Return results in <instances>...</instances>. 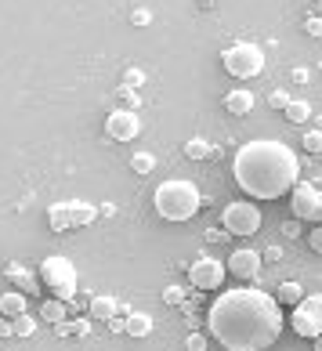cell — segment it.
Returning <instances> with one entry per match:
<instances>
[{
  "mask_svg": "<svg viewBox=\"0 0 322 351\" xmlns=\"http://www.w3.org/2000/svg\"><path fill=\"white\" fill-rule=\"evenodd\" d=\"M141 84H145L141 69H127V73H123V87H141Z\"/></svg>",
  "mask_w": 322,
  "mask_h": 351,
  "instance_id": "cell-27",
  "label": "cell"
},
{
  "mask_svg": "<svg viewBox=\"0 0 322 351\" xmlns=\"http://www.w3.org/2000/svg\"><path fill=\"white\" fill-rule=\"evenodd\" d=\"M123 333H131V337H149V333H152V319L141 315V311H131V315L123 319Z\"/></svg>",
  "mask_w": 322,
  "mask_h": 351,
  "instance_id": "cell-17",
  "label": "cell"
},
{
  "mask_svg": "<svg viewBox=\"0 0 322 351\" xmlns=\"http://www.w3.org/2000/svg\"><path fill=\"white\" fill-rule=\"evenodd\" d=\"M149 19H152V15H149V11H145V8H138V11H134V25H145Z\"/></svg>",
  "mask_w": 322,
  "mask_h": 351,
  "instance_id": "cell-32",
  "label": "cell"
},
{
  "mask_svg": "<svg viewBox=\"0 0 322 351\" xmlns=\"http://www.w3.org/2000/svg\"><path fill=\"white\" fill-rule=\"evenodd\" d=\"M98 217V206L95 203H84V199H62L55 206H47V225L51 232H69V228H84Z\"/></svg>",
  "mask_w": 322,
  "mask_h": 351,
  "instance_id": "cell-5",
  "label": "cell"
},
{
  "mask_svg": "<svg viewBox=\"0 0 322 351\" xmlns=\"http://www.w3.org/2000/svg\"><path fill=\"white\" fill-rule=\"evenodd\" d=\"M261 261L264 257L257 254V250H250V246H243V250H232V257H228V271L236 279H257V271H261Z\"/></svg>",
  "mask_w": 322,
  "mask_h": 351,
  "instance_id": "cell-12",
  "label": "cell"
},
{
  "mask_svg": "<svg viewBox=\"0 0 322 351\" xmlns=\"http://www.w3.org/2000/svg\"><path fill=\"white\" fill-rule=\"evenodd\" d=\"M290 326L297 337H308V341H315V337H322V293H304V301L293 308V319Z\"/></svg>",
  "mask_w": 322,
  "mask_h": 351,
  "instance_id": "cell-8",
  "label": "cell"
},
{
  "mask_svg": "<svg viewBox=\"0 0 322 351\" xmlns=\"http://www.w3.org/2000/svg\"><path fill=\"white\" fill-rule=\"evenodd\" d=\"M120 315V301L109 293H101V297H91V319H101V322H109Z\"/></svg>",
  "mask_w": 322,
  "mask_h": 351,
  "instance_id": "cell-15",
  "label": "cell"
},
{
  "mask_svg": "<svg viewBox=\"0 0 322 351\" xmlns=\"http://www.w3.org/2000/svg\"><path fill=\"white\" fill-rule=\"evenodd\" d=\"M76 282H80V276H76V265L69 261V257H58L51 254L44 257L40 265V286H47L51 293H55V301H73L76 297Z\"/></svg>",
  "mask_w": 322,
  "mask_h": 351,
  "instance_id": "cell-4",
  "label": "cell"
},
{
  "mask_svg": "<svg viewBox=\"0 0 322 351\" xmlns=\"http://www.w3.org/2000/svg\"><path fill=\"white\" fill-rule=\"evenodd\" d=\"M275 301H279V304H293V308H297V304L304 301V286H301V282H282L279 290H275Z\"/></svg>",
  "mask_w": 322,
  "mask_h": 351,
  "instance_id": "cell-18",
  "label": "cell"
},
{
  "mask_svg": "<svg viewBox=\"0 0 322 351\" xmlns=\"http://www.w3.org/2000/svg\"><path fill=\"white\" fill-rule=\"evenodd\" d=\"M0 315H8V319H18V315H25V293H18V290L0 293Z\"/></svg>",
  "mask_w": 322,
  "mask_h": 351,
  "instance_id": "cell-16",
  "label": "cell"
},
{
  "mask_svg": "<svg viewBox=\"0 0 322 351\" xmlns=\"http://www.w3.org/2000/svg\"><path fill=\"white\" fill-rule=\"evenodd\" d=\"M15 333V322H0V337H11Z\"/></svg>",
  "mask_w": 322,
  "mask_h": 351,
  "instance_id": "cell-34",
  "label": "cell"
},
{
  "mask_svg": "<svg viewBox=\"0 0 322 351\" xmlns=\"http://www.w3.org/2000/svg\"><path fill=\"white\" fill-rule=\"evenodd\" d=\"M66 326H69V333H76V337H87V333H91V322H87V319H76V322H66Z\"/></svg>",
  "mask_w": 322,
  "mask_h": 351,
  "instance_id": "cell-29",
  "label": "cell"
},
{
  "mask_svg": "<svg viewBox=\"0 0 322 351\" xmlns=\"http://www.w3.org/2000/svg\"><path fill=\"white\" fill-rule=\"evenodd\" d=\"M106 134L112 141H134L141 134V120L134 109H112L106 116Z\"/></svg>",
  "mask_w": 322,
  "mask_h": 351,
  "instance_id": "cell-11",
  "label": "cell"
},
{
  "mask_svg": "<svg viewBox=\"0 0 322 351\" xmlns=\"http://www.w3.org/2000/svg\"><path fill=\"white\" fill-rule=\"evenodd\" d=\"M185 344H188V351H203V348H207V337H203V333H192Z\"/></svg>",
  "mask_w": 322,
  "mask_h": 351,
  "instance_id": "cell-30",
  "label": "cell"
},
{
  "mask_svg": "<svg viewBox=\"0 0 322 351\" xmlns=\"http://www.w3.org/2000/svg\"><path fill=\"white\" fill-rule=\"evenodd\" d=\"M152 206H156V214L163 221H192L203 206V196H199V189L192 185V181L171 178L152 192Z\"/></svg>",
  "mask_w": 322,
  "mask_h": 351,
  "instance_id": "cell-3",
  "label": "cell"
},
{
  "mask_svg": "<svg viewBox=\"0 0 322 351\" xmlns=\"http://www.w3.org/2000/svg\"><path fill=\"white\" fill-rule=\"evenodd\" d=\"M301 149H308L312 156H319V152H322V131H308L304 141H301Z\"/></svg>",
  "mask_w": 322,
  "mask_h": 351,
  "instance_id": "cell-23",
  "label": "cell"
},
{
  "mask_svg": "<svg viewBox=\"0 0 322 351\" xmlns=\"http://www.w3.org/2000/svg\"><path fill=\"white\" fill-rule=\"evenodd\" d=\"M131 171L134 174H152V171H156V156H152V152H134L131 156Z\"/></svg>",
  "mask_w": 322,
  "mask_h": 351,
  "instance_id": "cell-20",
  "label": "cell"
},
{
  "mask_svg": "<svg viewBox=\"0 0 322 351\" xmlns=\"http://www.w3.org/2000/svg\"><path fill=\"white\" fill-rule=\"evenodd\" d=\"M185 156H188V160H207V156H214V145H207L203 138H192L185 145Z\"/></svg>",
  "mask_w": 322,
  "mask_h": 351,
  "instance_id": "cell-22",
  "label": "cell"
},
{
  "mask_svg": "<svg viewBox=\"0 0 322 351\" xmlns=\"http://www.w3.org/2000/svg\"><path fill=\"white\" fill-rule=\"evenodd\" d=\"M221 66L236 76V80H253V76L264 73V51L257 44H232V47H225Z\"/></svg>",
  "mask_w": 322,
  "mask_h": 351,
  "instance_id": "cell-6",
  "label": "cell"
},
{
  "mask_svg": "<svg viewBox=\"0 0 322 351\" xmlns=\"http://www.w3.org/2000/svg\"><path fill=\"white\" fill-rule=\"evenodd\" d=\"M98 214H106V217H112V214H116V206H112V203H101V206H98Z\"/></svg>",
  "mask_w": 322,
  "mask_h": 351,
  "instance_id": "cell-35",
  "label": "cell"
},
{
  "mask_svg": "<svg viewBox=\"0 0 322 351\" xmlns=\"http://www.w3.org/2000/svg\"><path fill=\"white\" fill-rule=\"evenodd\" d=\"M225 276H228V265L217 261V257H196V261L188 265V282L196 286V290H221Z\"/></svg>",
  "mask_w": 322,
  "mask_h": 351,
  "instance_id": "cell-9",
  "label": "cell"
},
{
  "mask_svg": "<svg viewBox=\"0 0 322 351\" xmlns=\"http://www.w3.org/2000/svg\"><path fill=\"white\" fill-rule=\"evenodd\" d=\"M308 246H312L315 254H322V225H315L312 232H308Z\"/></svg>",
  "mask_w": 322,
  "mask_h": 351,
  "instance_id": "cell-28",
  "label": "cell"
},
{
  "mask_svg": "<svg viewBox=\"0 0 322 351\" xmlns=\"http://www.w3.org/2000/svg\"><path fill=\"white\" fill-rule=\"evenodd\" d=\"M225 109H228L232 116H247V112L253 109V95H250V90H243V87L228 90V95H225Z\"/></svg>",
  "mask_w": 322,
  "mask_h": 351,
  "instance_id": "cell-14",
  "label": "cell"
},
{
  "mask_svg": "<svg viewBox=\"0 0 322 351\" xmlns=\"http://www.w3.org/2000/svg\"><path fill=\"white\" fill-rule=\"evenodd\" d=\"M264 257H268V261H279V257H282V250H279V246H268V250H264Z\"/></svg>",
  "mask_w": 322,
  "mask_h": 351,
  "instance_id": "cell-33",
  "label": "cell"
},
{
  "mask_svg": "<svg viewBox=\"0 0 322 351\" xmlns=\"http://www.w3.org/2000/svg\"><path fill=\"white\" fill-rule=\"evenodd\" d=\"M163 301H166V304H182V301H185V286H166V290H163Z\"/></svg>",
  "mask_w": 322,
  "mask_h": 351,
  "instance_id": "cell-26",
  "label": "cell"
},
{
  "mask_svg": "<svg viewBox=\"0 0 322 351\" xmlns=\"http://www.w3.org/2000/svg\"><path fill=\"white\" fill-rule=\"evenodd\" d=\"M315 351H322V337H315Z\"/></svg>",
  "mask_w": 322,
  "mask_h": 351,
  "instance_id": "cell-36",
  "label": "cell"
},
{
  "mask_svg": "<svg viewBox=\"0 0 322 351\" xmlns=\"http://www.w3.org/2000/svg\"><path fill=\"white\" fill-rule=\"evenodd\" d=\"M8 282L15 286L18 293H25V297L40 290V276H33V271L22 268V265H11V268H8Z\"/></svg>",
  "mask_w": 322,
  "mask_h": 351,
  "instance_id": "cell-13",
  "label": "cell"
},
{
  "mask_svg": "<svg viewBox=\"0 0 322 351\" xmlns=\"http://www.w3.org/2000/svg\"><path fill=\"white\" fill-rule=\"evenodd\" d=\"M286 120H290V123H304V120H312V106H308V101H297V98H293L290 106H286Z\"/></svg>",
  "mask_w": 322,
  "mask_h": 351,
  "instance_id": "cell-21",
  "label": "cell"
},
{
  "mask_svg": "<svg viewBox=\"0 0 322 351\" xmlns=\"http://www.w3.org/2000/svg\"><path fill=\"white\" fill-rule=\"evenodd\" d=\"M40 319L51 322V326L66 322V301H44V304H40Z\"/></svg>",
  "mask_w": 322,
  "mask_h": 351,
  "instance_id": "cell-19",
  "label": "cell"
},
{
  "mask_svg": "<svg viewBox=\"0 0 322 351\" xmlns=\"http://www.w3.org/2000/svg\"><path fill=\"white\" fill-rule=\"evenodd\" d=\"M15 333H18V337H33V333H36V322H33L29 315H18V319H15Z\"/></svg>",
  "mask_w": 322,
  "mask_h": 351,
  "instance_id": "cell-25",
  "label": "cell"
},
{
  "mask_svg": "<svg viewBox=\"0 0 322 351\" xmlns=\"http://www.w3.org/2000/svg\"><path fill=\"white\" fill-rule=\"evenodd\" d=\"M207 322L214 341L228 351H264L279 341L286 326L279 301L257 286H236V290L217 293Z\"/></svg>",
  "mask_w": 322,
  "mask_h": 351,
  "instance_id": "cell-1",
  "label": "cell"
},
{
  "mask_svg": "<svg viewBox=\"0 0 322 351\" xmlns=\"http://www.w3.org/2000/svg\"><path fill=\"white\" fill-rule=\"evenodd\" d=\"M290 90H272V95H268V106H272V109H282V112H286V106H290Z\"/></svg>",
  "mask_w": 322,
  "mask_h": 351,
  "instance_id": "cell-24",
  "label": "cell"
},
{
  "mask_svg": "<svg viewBox=\"0 0 322 351\" xmlns=\"http://www.w3.org/2000/svg\"><path fill=\"white\" fill-rule=\"evenodd\" d=\"M304 29L312 33V36H322V19H308V22H304Z\"/></svg>",
  "mask_w": 322,
  "mask_h": 351,
  "instance_id": "cell-31",
  "label": "cell"
},
{
  "mask_svg": "<svg viewBox=\"0 0 322 351\" xmlns=\"http://www.w3.org/2000/svg\"><path fill=\"white\" fill-rule=\"evenodd\" d=\"M221 225H225L228 236H253V232L264 225V214H261V206H253L250 199H236V203L225 206Z\"/></svg>",
  "mask_w": 322,
  "mask_h": 351,
  "instance_id": "cell-7",
  "label": "cell"
},
{
  "mask_svg": "<svg viewBox=\"0 0 322 351\" xmlns=\"http://www.w3.org/2000/svg\"><path fill=\"white\" fill-rule=\"evenodd\" d=\"M290 203H293V217L322 225V189L308 185V181H297L290 192Z\"/></svg>",
  "mask_w": 322,
  "mask_h": 351,
  "instance_id": "cell-10",
  "label": "cell"
},
{
  "mask_svg": "<svg viewBox=\"0 0 322 351\" xmlns=\"http://www.w3.org/2000/svg\"><path fill=\"white\" fill-rule=\"evenodd\" d=\"M301 174V163L286 141L275 138H257L247 141L243 149H236V160H232V178L236 185L253 199H279L293 192Z\"/></svg>",
  "mask_w": 322,
  "mask_h": 351,
  "instance_id": "cell-2",
  "label": "cell"
}]
</instances>
